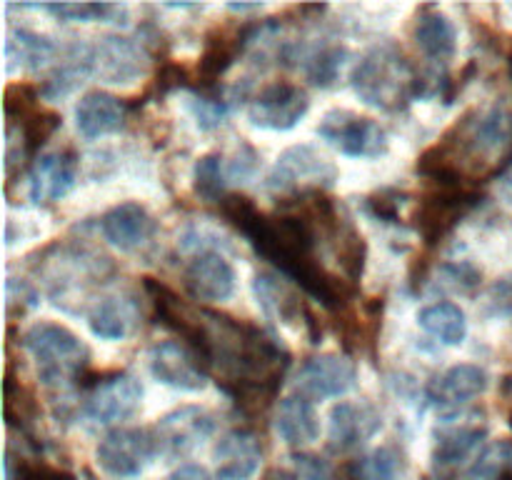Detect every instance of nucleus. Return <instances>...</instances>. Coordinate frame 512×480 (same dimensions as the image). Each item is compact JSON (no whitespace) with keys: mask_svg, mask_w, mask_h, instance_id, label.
<instances>
[{"mask_svg":"<svg viewBox=\"0 0 512 480\" xmlns=\"http://www.w3.org/2000/svg\"><path fill=\"white\" fill-rule=\"evenodd\" d=\"M220 213L240 235L253 245L255 253L280 270L285 278L298 283L308 295L328 310H338L353 295V283L333 275L315 260V233L308 218L293 210L265 215L255 208L248 195H225Z\"/></svg>","mask_w":512,"mask_h":480,"instance_id":"obj_1","label":"nucleus"},{"mask_svg":"<svg viewBox=\"0 0 512 480\" xmlns=\"http://www.w3.org/2000/svg\"><path fill=\"white\" fill-rule=\"evenodd\" d=\"M353 90L370 108L400 113L420 98V73L393 43L370 48L350 75Z\"/></svg>","mask_w":512,"mask_h":480,"instance_id":"obj_2","label":"nucleus"},{"mask_svg":"<svg viewBox=\"0 0 512 480\" xmlns=\"http://www.w3.org/2000/svg\"><path fill=\"white\" fill-rule=\"evenodd\" d=\"M23 345L33 355L40 380L48 388L68 390L75 380L80 383L85 378L90 353L78 335L65 325L40 320L25 330Z\"/></svg>","mask_w":512,"mask_h":480,"instance_id":"obj_3","label":"nucleus"},{"mask_svg":"<svg viewBox=\"0 0 512 480\" xmlns=\"http://www.w3.org/2000/svg\"><path fill=\"white\" fill-rule=\"evenodd\" d=\"M335 180H338V168L330 163L328 155H323L313 145H293L275 160L265 188L283 193L285 198H298V195L330 188Z\"/></svg>","mask_w":512,"mask_h":480,"instance_id":"obj_4","label":"nucleus"},{"mask_svg":"<svg viewBox=\"0 0 512 480\" xmlns=\"http://www.w3.org/2000/svg\"><path fill=\"white\" fill-rule=\"evenodd\" d=\"M480 203V193L465 185H435L428 195L418 200L413 213V228L425 245H440L455 225Z\"/></svg>","mask_w":512,"mask_h":480,"instance_id":"obj_5","label":"nucleus"},{"mask_svg":"<svg viewBox=\"0 0 512 480\" xmlns=\"http://www.w3.org/2000/svg\"><path fill=\"white\" fill-rule=\"evenodd\" d=\"M318 135L348 158H380L388 153L383 125L353 110H328L320 120Z\"/></svg>","mask_w":512,"mask_h":480,"instance_id":"obj_6","label":"nucleus"},{"mask_svg":"<svg viewBox=\"0 0 512 480\" xmlns=\"http://www.w3.org/2000/svg\"><path fill=\"white\" fill-rule=\"evenodd\" d=\"M158 455V440L148 428H115L95 448V460L113 478H135Z\"/></svg>","mask_w":512,"mask_h":480,"instance_id":"obj_7","label":"nucleus"},{"mask_svg":"<svg viewBox=\"0 0 512 480\" xmlns=\"http://www.w3.org/2000/svg\"><path fill=\"white\" fill-rule=\"evenodd\" d=\"M485 425L473 423V420H463L460 423L458 415H445L440 418V428L435 433V448H433V473L438 480H453L460 473L468 460L478 458V450L483 445Z\"/></svg>","mask_w":512,"mask_h":480,"instance_id":"obj_8","label":"nucleus"},{"mask_svg":"<svg viewBox=\"0 0 512 480\" xmlns=\"http://www.w3.org/2000/svg\"><path fill=\"white\" fill-rule=\"evenodd\" d=\"M383 430V413L370 400H340L330 410L328 450L335 455L353 453L368 445Z\"/></svg>","mask_w":512,"mask_h":480,"instance_id":"obj_9","label":"nucleus"},{"mask_svg":"<svg viewBox=\"0 0 512 480\" xmlns=\"http://www.w3.org/2000/svg\"><path fill=\"white\" fill-rule=\"evenodd\" d=\"M153 433L158 440L160 455L175 460L188 455L215 433V418L210 410L200 408V405H183V408H175L158 418Z\"/></svg>","mask_w":512,"mask_h":480,"instance_id":"obj_10","label":"nucleus"},{"mask_svg":"<svg viewBox=\"0 0 512 480\" xmlns=\"http://www.w3.org/2000/svg\"><path fill=\"white\" fill-rule=\"evenodd\" d=\"M143 403V385L128 373L95 380L83 403V413L95 425H113L138 413Z\"/></svg>","mask_w":512,"mask_h":480,"instance_id":"obj_11","label":"nucleus"},{"mask_svg":"<svg viewBox=\"0 0 512 480\" xmlns=\"http://www.w3.org/2000/svg\"><path fill=\"white\" fill-rule=\"evenodd\" d=\"M308 90L293 83H273L260 90L248 105L250 125L263 130H293L308 115Z\"/></svg>","mask_w":512,"mask_h":480,"instance_id":"obj_12","label":"nucleus"},{"mask_svg":"<svg viewBox=\"0 0 512 480\" xmlns=\"http://www.w3.org/2000/svg\"><path fill=\"white\" fill-rule=\"evenodd\" d=\"M93 48V75L110 85H128L138 80L148 68V50L143 40L123 35H103Z\"/></svg>","mask_w":512,"mask_h":480,"instance_id":"obj_13","label":"nucleus"},{"mask_svg":"<svg viewBox=\"0 0 512 480\" xmlns=\"http://www.w3.org/2000/svg\"><path fill=\"white\" fill-rule=\"evenodd\" d=\"M355 380H358V370H355L353 360H348L345 355L323 353L300 365L298 375H295V393L308 398L310 403L340 398L355 388Z\"/></svg>","mask_w":512,"mask_h":480,"instance_id":"obj_14","label":"nucleus"},{"mask_svg":"<svg viewBox=\"0 0 512 480\" xmlns=\"http://www.w3.org/2000/svg\"><path fill=\"white\" fill-rule=\"evenodd\" d=\"M488 390V373L480 365L460 363L448 368L445 373L435 375L428 385H425V403L445 415H455L473 403L475 398Z\"/></svg>","mask_w":512,"mask_h":480,"instance_id":"obj_15","label":"nucleus"},{"mask_svg":"<svg viewBox=\"0 0 512 480\" xmlns=\"http://www.w3.org/2000/svg\"><path fill=\"white\" fill-rule=\"evenodd\" d=\"M148 363L153 378L168 388L193 393V390H203L208 383V365L193 348L178 340L155 343L148 353Z\"/></svg>","mask_w":512,"mask_h":480,"instance_id":"obj_16","label":"nucleus"},{"mask_svg":"<svg viewBox=\"0 0 512 480\" xmlns=\"http://www.w3.org/2000/svg\"><path fill=\"white\" fill-rule=\"evenodd\" d=\"M190 298L200 303H223L235 290V268L218 250H200L183 270Z\"/></svg>","mask_w":512,"mask_h":480,"instance_id":"obj_17","label":"nucleus"},{"mask_svg":"<svg viewBox=\"0 0 512 480\" xmlns=\"http://www.w3.org/2000/svg\"><path fill=\"white\" fill-rule=\"evenodd\" d=\"M78 160L68 150L45 153L35 158L28 173V195L35 205H50L63 200L75 188Z\"/></svg>","mask_w":512,"mask_h":480,"instance_id":"obj_18","label":"nucleus"},{"mask_svg":"<svg viewBox=\"0 0 512 480\" xmlns=\"http://www.w3.org/2000/svg\"><path fill=\"white\" fill-rule=\"evenodd\" d=\"M213 460L215 480H250L263 460V445L253 430L235 428L215 443Z\"/></svg>","mask_w":512,"mask_h":480,"instance_id":"obj_19","label":"nucleus"},{"mask_svg":"<svg viewBox=\"0 0 512 480\" xmlns=\"http://www.w3.org/2000/svg\"><path fill=\"white\" fill-rule=\"evenodd\" d=\"M100 233L120 253H135L150 243L155 220L140 203H120L105 210L100 218Z\"/></svg>","mask_w":512,"mask_h":480,"instance_id":"obj_20","label":"nucleus"},{"mask_svg":"<svg viewBox=\"0 0 512 480\" xmlns=\"http://www.w3.org/2000/svg\"><path fill=\"white\" fill-rule=\"evenodd\" d=\"M125 105L105 90H90L75 105V128L85 140H98L123 128Z\"/></svg>","mask_w":512,"mask_h":480,"instance_id":"obj_21","label":"nucleus"},{"mask_svg":"<svg viewBox=\"0 0 512 480\" xmlns=\"http://www.w3.org/2000/svg\"><path fill=\"white\" fill-rule=\"evenodd\" d=\"M245 50H248V25L233 35L223 33V30H215L213 35H208L203 55L198 60V78H195L198 88L213 90L215 83L233 68L238 55H243Z\"/></svg>","mask_w":512,"mask_h":480,"instance_id":"obj_22","label":"nucleus"},{"mask_svg":"<svg viewBox=\"0 0 512 480\" xmlns=\"http://www.w3.org/2000/svg\"><path fill=\"white\" fill-rule=\"evenodd\" d=\"M413 38L420 53L428 60H433V63H448L455 55V50H458V33H455L453 20L443 10L435 8V5L420 8Z\"/></svg>","mask_w":512,"mask_h":480,"instance_id":"obj_23","label":"nucleus"},{"mask_svg":"<svg viewBox=\"0 0 512 480\" xmlns=\"http://www.w3.org/2000/svg\"><path fill=\"white\" fill-rule=\"evenodd\" d=\"M253 293L258 305L270 320L283 325L305 323V308L308 305L300 300V295L290 288L285 280L273 273H258L253 280Z\"/></svg>","mask_w":512,"mask_h":480,"instance_id":"obj_24","label":"nucleus"},{"mask_svg":"<svg viewBox=\"0 0 512 480\" xmlns=\"http://www.w3.org/2000/svg\"><path fill=\"white\" fill-rule=\"evenodd\" d=\"M275 430L290 448H305L320 438V418L315 405L303 395H288L280 400L275 415Z\"/></svg>","mask_w":512,"mask_h":480,"instance_id":"obj_25","label":"nucleus"},{"mask_svg":"<svg viewBox=\"0 0 512 480\" xmlns=\"http://www.w3.org/2000/svg\"><path fill=\"white\" fill-rule=\"evenodd\" d=\"M283 55L298 63V68L303 70V75L310 83L318 85V88H330L340 78V70H343L345 58H348V50L343 45L333 43L315 45V48L290 45V48H285Z\"/></svg>","mask_w":512,"mask_h":480,"instance_id":"obj_26","label":"nucleus"},{"mask_svg":"<svg viewBox=\"0 0 512 480\" xmlns=\"http://www.w3.org/2000/svg\"><path fill=\"white\" fill-rule=\"evenodd\" d=\"M90 75H93V48H90V43H73L65 50V58L60 60L58 68L43 83L40 93L48 100H63L78 85H83Z\"/></svg>","mask_w":512,"mask_h":480,"instance_id":"obj_27","label":"nucleus"},{"mask_svg":"<svg viewBox=\"0 0 512 480\" xmlns=\"http://www.w3.org/2000/svg\"><path fill=\"white\" fill-rule=\"evenodd\" d=\"M138 310L130 300L118 298V295H105L98 298L88 310V325L93 335L103 340H123L133 330Z\"/></svg>","mask_w":512,"mask_h":480,"instance_id":"obj_28","label":"nucleus"},{"mask_svg":"<svg viewBox=\"0 0 512 480\" xmlns=\"http://www.w3.org/2000/svg\"><path fill=\"white\" fill-rule=\"evenodd\" d=\"M418 325L428 335H433L438 343L450 345H463L468 338V318H465V310L460 305L448 303H433L428 308H423L418 313Z\"/></svg>","mask_w":512,"mask_h":480,"instance_id":"obj_29","label":"nucleus"},{"mask_svg":"<svg viewBox=\"0 0 512 480\" xmlns=\"http://www.w3.org/2000/svg\"><path fill=\"white\" fill-rule=\"evenodd\" d=\"M58 48L48 35L33 33V30L18 28L8 38V60L10 70H40L55 58Z\"/></svg>","mask_w":512,"mask_h":480,"instance_id":"obj_30","label":"nucleus"},{"mask_svg":"<svg viewBox=\"0 0 512 480\" xmlns=\"http://www.w3.org/2000/svg\"><path fill=\"white\" fill-rule=\"evenodd\" d=\"M335 238V255H338L340 270H343L348 283H358L363 278L365 258H368V243H365L363 233L353 225H340Z\"/></svg>","mask_w":512,"mask_h":480,"instance_id":"obj_31","label":"nucleus"},{"mask_svg":"<svg viewBox=\"0 0 512 480\" xmlns=\"http://www.w3.org/2000/svg\"><path fill=\"white\" fill-rule=\"evenodd\" d=\"M228 183V163H225L220 153H208L195 163L193 188L200 200H205V203H220L225 198V185Z\"/></svg>","mask_w":512,"mask_h":480,"instance_id":"obj_32","label":"nucleus"},{"mask_svg":"<svg viewBox=\"0 0 512 480\" xmlns=\"http://www.w3.org/2000/svg\"><path fill=\"white\" fill-rule=\"evenodd\" d=\"M58 128H60V115L53 113V110H38V113L18 120L20 158H33V155L48 143V138Z\"/></svg>","mask_w":512,"mask_h":480,"instance_id":"obj_33","label":"nucleus"},{"mask_svg":"<svg viewBox=\"0 0 512 480\" xmlns=\"http://www.w3.org/2000/svg\"><path fill=\"white\" fill-rule=\"evenodd\" d=\"M23 8L48 10L58 20H73V23H95V20H115L125 13V8L110 3H55V5H23Z\"/></svg>","mask_w":512,"mask_h":480,"instance_id":"obj_34","label":"nucleus"},{"mask_svg":"<svg viewBox=\"0 0 512 480\" xmlns=\"http://www.w3.org/2000/svg\"><path fill=\"white\" fill-rule=\"evenodd\" d=\"M512 463V443L500 440V443L488 445L478 453L468 470L470 480H503L510 473Z\"/></svg>","mask_w":512,"mask_h":480,"instance_id":"obj_35","label":"nucleus"},{"mask_svg":"<svg viewBox=\"0 0 512 480\" xmlns=\"http://www.w3.org/2000/svg\"><path fill=\"white\" fill-rule=\"evenodd\" d=\"M350 480H398V455L393 448H375L350 465Z\"/></svg>","mask_w":512,"mask_h":480,"instance_id":"obj_36","label":"nucleus"},{"mask_svg":"<svg viewBox=\"0 0 512 480\" xmlns=\"http://www.w3.org/2000/svg\"><path fill=\"white\" fill-rule=\"evenodd\" d=\"M188 108L193 113L195 123L200 130H215L228 120L230 105L220 98H210V95L193 93L188 100Z\"/></svg>","mask_w":512,"mask_h":480,"instance_id":"obj_37","label":"nucleus"},{"mask_svg":"<svg viewBox=\"0 0 512 480\" xmlns=\"http://www.w3.org/2000/svg\"><path fill=\"white\" fill-rule=\"evenodd\" d=\"M5 115L10 120H23L38 113V90L28 83H13L5 88Z\"/></svg>","mask_w":512,"mask_h":480,"instance_id":"obj_38","label":"nucleus"},{"mask_svg":"<svg viewBox=\"0 0 512 480\" xmlns=\"http://www.w3.org/2000/svg\"><path fill=\"white\" fill-rule=\"evenodd\" d=\"M400 205H403V195L395 193V190H390V188L378 190V193H373L365 198V210H368L375 220H380V223L398 225L400 223Z\"/></svg>","mask_w":512,"mask_h":480,"instance_id":"obj_39","label":"nucleus"},{"mask_svg":"<svg viewBox=\"0 0 512 480\" xmlns=\"http://www.w3.org/2000/svg\"><path fill=\"white\" fill-rule=\"evenodd\" d=\"M258 163H260L258 150H255L250 143H245V140H240L233 160H228V180L230 183H243V180H248L250 175L258 170Z\"/></svg>","mask_w":512,"mask_h":480,"instance_id":"obj_40","label":"nucleus"},{"mask_svg":"<svg viewBox=\"0 0 512 480\" xmlns=\"http://www.w3.org/2000/svg\"><path fill=\"white\" fill-rule=\"evenodd\" d=\"M298 480H335L333 465L315 453H293Z\"/></svg>","mask_w":512,"mask_h":480,"instance_id":"obj_41","label":"nucleus"},{"mask_svg":"<svg viewBox=\"0 0 512 480\" xmlns=\"http://www.w3.org/2000/svg\"><path fill=\"white\" fill-rule=\"evenodd\" d=\"M443 273L445 280H448L455 290H473L475 285L480 283V278H483V273L470 263H450L445 265Z\"/></svg>","mask_w":512,"mask_h":480,"instance_id":"obj_42","label":"nucleus"},{"mask_svg":"<svg viewBox=\"0 0 512 480\" xmlns=\"http://www.w3.org/2000/svg\"><path fill=\"white\" fill-rule=\"evenodd\" d=\"M490 303L495 313H512V275L500 278L490 290Z\"/></svg>","mask_w":512,"mask_h":480,"instance_id":"obj_43","label":"nucleus"},{"mask_svg":"<svg viewBox=\"0 0 512 480\" xmlns=\"http://www.w3.org/2000/svg\"><path fill=\"white\" fill-rule=\"evenodd\" d=\"M165 480H213V475H210V470L203 468V465L185 463L180 465V468H175Z\"/></svg>","mask_w":512,"mask_h":480,"instance_id":"obj_44","label":"nucleus"},{"mask_svg":"<svg viewBox=\"0 0 512 480\" xmlns=\"http://www.w3.org/2000/svg\"><path fill=\"white\" fill-rule=\"evenodd\" d=\"M498 193L505 203L512 205V163L498 175Z\"/></svg>","mask_w":512,"mask_h":480,"instance_id":"obj_45","label":"nucleus"},{"mask_svg":"<svg viewBox=\"0 0 512 480\" xmlns=\"http://www.w3.org/2000/svg\"><path fill=\"white\" fill-rule=\"evenodd\" d=\"M5 480H25L23 463H15L10 453H5Z\"/></svg>","mask_w":512,"mask_h":480,"instance_id":"obj_46","label":"nucleus"},{"mask_svg":"<svg viewBox=\"0 0 512 480\" xmlns=\"http://www.w3.org/2000/svg\"><path fill=\"white\" fill-rule=\"evenodd\" d=\"M263 480H298V475L290 473V470H283V468H273L263 475Z\"/></svg>","mask_w":512,"mask_h":480,"instance_id":"obj_47","label":"nucleus"},{"mask_svg":"<svg viewBox=\"0 0 512 480\" xmlns=\"http://www.w3.org/2000/svg\"><path fill=\"white\" fill-rule=\"evenodd\" d=\"M228 10H233V13H255V10H263V5H260V3H253V5H248V3H230Z\"/></svg>","mask_w":512,"mask_h":480,"instance_id":"obj_48","label":"nucleus"},{"mask_svg":"<svg viewBox=\"0 0 512 480\" xmlns=\"http://www.w3.org/2000/svg\"><path fill=\"white\" fill-rule=\"evenodd\" d=\"M508 73H510V80H512V50H510V58H508Z\"/></svg>","mask_w":512,"mask_h":480,"instance_id":"obj_49","label":"nucleus"},{"mask_svg":"<svg viewBox=\"0 0 512 480\" xmlns=\"http://www.w3.org/2000/svg\"><path fill=\"white\" fill-rule=\"evenodd\" d=\"M503 480H512V473H508V475H505V478Z\"/></svg>","mask_w":512,"mask_h":480,"instance_id":"obj_50","label":"nucleus"},{"mask_svg":"<svg viewBox=\"0 0 512 480\" xmlns=\"http://www.w3.org/2000/svg\"><path fill=\"white\" fill-rule=\"evenodd\" d=\"M510 418H512V415H510ZM510 425H512V420H510Z\"/></svg>","mask_w":512,"mask_h":480,"instance_id":"obj_51","label":"nucleus"}]
</instances>
